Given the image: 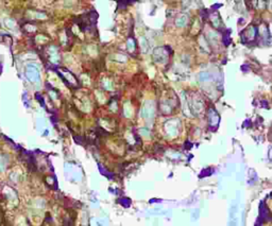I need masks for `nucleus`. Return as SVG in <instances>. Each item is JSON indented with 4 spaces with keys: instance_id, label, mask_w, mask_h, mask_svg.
Returning <instances> with one entry per match:
<instances>
[{
    "instance_id": "obj_1",
    "label": "nucleus",
    "mask_w": 272,
    "mask_h": 226,
    "mask_svg": "<svg viewBox=\"0 0 272 226\" xmlns=\"http://www.w3.org/2000/svg\"><path fill=\"white\" fill-rule=\"evenodd\" d=\"M119 202L121 203L123 206H126V207H128V206L130 205V200H128V199H122V200H120Z\"/></svg>"
}]
</instances>
